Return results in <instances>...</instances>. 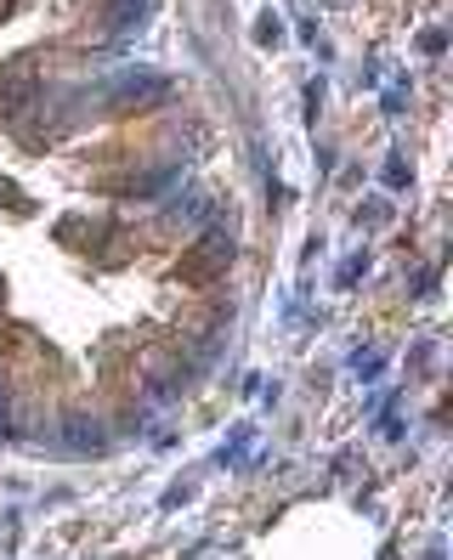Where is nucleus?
<instances>
[{
    "label": "nucleus",
    "mask_w": 453,
    "mask_h": 560,
    "mask_svg": "<svg viewBox=\"0 0 453 560\" xmlns=\"http://www.w3.org/2000/svg\"><path fill=\"white\" fill-rule=\"evenodd\" d=\"M0 419H7V385H0Z\"/></svg>",
    "instance_id": "nucleus-1"
}]
</instances>
